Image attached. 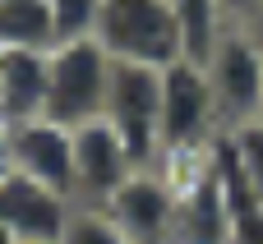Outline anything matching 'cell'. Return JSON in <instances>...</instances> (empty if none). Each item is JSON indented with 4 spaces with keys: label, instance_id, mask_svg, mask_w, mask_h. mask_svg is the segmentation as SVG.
<instances>
[{
    "label": "cell",
    "instance_id": "obj_4",
    "mask_svg": "<svg viewBox=\"0 0 263 244\" xmlns=\"http://www.w3.org/2000/svg\"><path fill=\"white\" fill-rule=\"evenodd\" d=\"M217 138H222V125H217L208 74L199 60L180 55L176 65L162 69V161L199 157Z\"/></svg>",
    "mask_w": 263,
    "mask_h": 244
},
{
    "label": "cell",
    "instance_id": "obj_3",
    "mask_svg": "<svg viewBox=\"0 0 263 244\" xmlns=\"http://www.w3.org/2000/svg\"><path fill=\"white\" fill-rule=\"evenodd\" d=\"M111 55L102 51L97 37L83 42H55L46 51V111L60 125H88L106 111V88H111Z\"/></svg>",
    "mask_w": 263,
    "mask_h": 244
},
{
    "label": "cell",
    "instance_id": "obj_17",
    "mask_svg": "<svg viewBox=\"0 0 263 244\" xmlns=\"http://www.w3.org/2000/svg\"><path fill=\"white\" fill-rule=\"evenodd\" d=\"M259 5H263V0H227V14H231V23H240V28H254V18H259Z\"/></svg>",
    "mask_w": 263,
    "mask_h": 244
},
{
    "label": "cell",
    "instance_id": "obj_6",
    "mask_svg": "<svg viewBox=\"0 0 263 244\" xmlns=\"http://www.w3.org/2000/svg\"><path fill=\"white\" fill-rule=\"evenodd\" d=\"M102 208L134 244H171L176 235V185L162 166L134 171Z\"/></svg>",
    "mask_w": 263,
    "mask_h": 244
},
{
    "label": "cell",
    "instance_id": "obj_1",
    "mask_svg": "<svg viewBox=\"0 0 263 244\" xmlns=\"http://www.w3.org/2000/svg\"><path fill=\"white\" fill-rule=\"evenodd\" d=\"M199 65L208 74L222 134H236L245 125H259L263 120V37L259 32L231 23Z\"/></svg>",
    "mask_w": 263,
    "mask_h": 244
},
{
    "label": "cell",
    "instance_id": "obj_20",
    "mask_svg": "<svg viewBox=\"0 0 263 244\" xmlns=\"http://www.w3.org/2000/svg\"><path fill=\"white\" fill-rule=\"evenodd\" d=\"M259 125H263V120H259Z\"/></svg>",
    "mask_w": 263,
    "mask_h": 244
},
{
    "label": "cell",
    "instance_id": "obj_9",
    "mask_svg": "<svg viewBox=\"0 0 263 244\" xmlns=\"http://www.w3.org/2000/svg\"><path fill=\"white\" fill-rule=\"evenodd\" d=\"M69 212L74 198H65L60 189H46L18 171L0 180V221L18 235V244H60Z\"/></svg>",
    "mask_w": 263,
    "mask_h": 244
},
{
    "label": "cell",
    "instance_id": "obj_18",
    "mask_svg": "<svg viewBox=\"0 0 263 244\" xmlns=\"http://www.w3.org/2000/svg\"><path fill=\"white\" fill-rule=\"evenodd\" d=\"M14 171V157H9V129H5V120H0V180Z\"/></svg>",
    "mask_w": 263,
    "mask_h": 244
},
{
    "label": "cell",
    "instance_id": "obj_12",
    "mask_svg": "<svg viewBox=\"0 0 263 244\" xmlns=\"http://www.w3.org/2000/svg\"><path fill=\"white\" fill-rule=\"evenodd\" d=\"M5 46H32V51L55 46L51 5L46 0H0V51Z\"/></svg>",
    "mask_w": 263,
    "mask_h": 244
},
{
    "label": "cell",
    "instance_id": "obj_7",
    "mask_svg": "<svg viewBox=\"0 0 263 244\" xmlns=\"http://www.w3.org/2000/svg\"><path fill=\"white\" fill-rule=\"evenodd\" d=\"M9 129V157L14 171L60 189L65 198H74V129L51 120V115H32V120H14Z\"/></svg>",
    "mask_w": 263,
    "mask_h": 244
},
{
    "label": "cell",
    "instance_id": "obj_15",
    "mask_svg": "<svg viewBox=\"0 0 263 244\" xmlns=\"http://www.w3.org/2000/svg\"><path fill=\"white\" fill-rule=\"evenodd\" d=\"M46 5H51L55 42H83V37H97L102 0H46Z\"/></svg>",
    "mask_w": 263,
    "mask_h": 244
},
{
    "label": "cell",
    "instance_id": "obj_19",
    "mask_svg": "<svg viewBox=\"0 0 263 244\" xmlns=\"http://www.w3.org/2000/svg\"><path fill=\"white\" fill-rule=\"evenodd\" d=\"M0 244H18V235H14V231H9L5 221H0Z\"/></svg>",
    "mask_w": 263,
    "mask_h": 244
},
{
    "label": "cell",
    "instance_id": "obj_5",
    "mask_svg": "<svg viewBox=\"0 0 263 244\" xmlns=\"http://www.w3.org/2000/svg\"><path fill=\"white\" fill-rule=\"evenodd\" d=\"M102 115L125 138V148H129L139 171L162 161V69L134 65V60H116Z\"/></svg>",
    "mask_w": 263,
    "mask_h": 244
},
{
    "label": "cell",
    "instance_id": "obj_14",
    "mask_svg": "<svg viewBox=\"0 0 263 244\" xmlns=\"http://www.w3.org/2000/svg\"><path fill=\"white\" fill-rule=\"evenodd\" d=\"M60 244H134L116 221L106 208H92V203H74L69 221H65V235Z\"/></svg>",
    "mask_w": 263,
    "mask_h": 244
},
{
    "label": "cell",
    "instance_id": "obj_13",
    "mask_svg": "<svg viewBox=\"0 0 263 244\" xmlns=\"http://www.w3.org/2000/svg\"><path fill=\"white\" fill-rule=\"evenodd\" d=\"M176 9V23H180V37H185V55L190 60H203L217 37L231 28V14H227V0H171Z\"/></svg>",
    "mask_w": 263,
    "mask_h": 244
},
{
    "label": "cell",
    "instance_id": "obj_16",
    "mask_svg": "<svg viewBox=\"0 0 263 244\" xmlns=\"http://www.w3.org/2000/svg\"><path fill=\"white\" fill-rule=\"evenodd\" d=\"M227 143H231V157H236L240 175L250 180V189L263 198V125H245V129L227 134Z\"/></svg>",
    "mask_w": 263,
    "mask_h": 244
},
{
    "label": "cell",
    "instance_id": "obj_8",
    "mask_svg": "<svg viewBox=\"0 0 263 244\" xmlns=\"http://www.w3.org/2000/svg\"><path fill=\"white\" fill-rule=\"evenodd\" d=\"M134 171L139 166H134L125 138L106 125V115L74 125V203L102 208Z\"/></svg>",
    "mask_w": 263,
    "mask_h": 244
},
{
    "label": "cell",
    "instance_id": "obj_2",
    "mask_svg": "<svg viewBox=\"0 0 263 244\" xmlns=\"http://www.w3.org/2000/svg\"><path fill=\"white\" fill-rule=\"evenodd\" d=\"M97 42L111 60L166 69L185 55V37L171 0H102Z\"/></svg>",
    "mask_w": 263,
    "mask_h": 244
},
{
    "label": "cell",
    "instance_id": "obj_10",
    "mask_svg": "<svg viewBox=\"0 0 263 244\" xmlns=\"http://www.w3.org/2000/svg\"><path fill=\"white\" fill-rule=\"evenodd\" d=\"M46 51H32V46L0 51V120L5 125L32 120L46 111Z\"/></svg>",
    "mask_w": 263,
    "mask_h": 244
},
{
    "label": "cell",
    "instance_id": "obj_11",
    "mask_svg": "<svg viewBox=\"0 0 263 244\" xmlns=\"http://www.w3.org/2000/svg\"><path fill=\"white\" fill-rule=\"evenodd\" d=\"M217 171H222V189H227V244H263V198L240 175L227 134L217 138Z\"/></svg>",
    "mask_w": 263,
    "mask_h": 244
}]
</instances>
